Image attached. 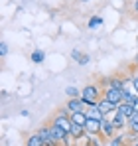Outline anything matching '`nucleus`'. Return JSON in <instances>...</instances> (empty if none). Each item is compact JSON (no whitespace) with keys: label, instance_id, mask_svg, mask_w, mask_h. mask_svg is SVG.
<instances>
[{"label":"nucleus","instance_id":"nucleus-1","mask_svg":"<svg viewBox=\"0 0 138 146\" xmlns=\"http://www.w3.org/2000/svg\"><path fill=\"white\" fill-rule=\"evenodd\" d=\"M101 97H103V89H101V85H99V83L85 85V87L81 89V99H83V103H85L87 107H93V105H97Z\"/></svg>","mask_w":138,"mask_h":146},{"label":"nucleus","instance_id":"nucleus-2","mask_svg":"<svg viewBox=\"0 0 138 146\" xmlns=\"http://www.w3.org/2000/svg\"><path fill=\"white\" fill-rule=\"evenodd\" d=\"M130 81H132V77L130 79H124L122 75H111V77L101 79V85L103 87H115V89H126V85Z\"/></svg>","mask_w":138,"mask_h":146},{"label":"nucleus","instance_id":"nucleus-3","mask_svg":"<svg viewBox=\"0 0 138 146\" xmlns=\"http://www.w3.org/2000/svg\"><path fill=\"white\" fill-rule=\"evenodd\" d=\"M116 132V126L113 124V119L111 117H105L103 121H101V136L105 138V140H109V138H113Z\"/></svg>","mask_w":138,"mask_h":146},{"label":"nucleus","instance_id":"nucleus-4","mask_svg":"<svg viewBox=\"0 0 138 146\" xmlns=\"http://www.w3.org/2000/svg\"><path fill=\"white\" fill-rule=\"evenodd\" d=\"M38 132H40V136L44 138L46 146H61V142H59V140L53 136V132H51L49 124H44V126H40V128H38Z\"/></svg>","mask_w":138,"mask_h":146},{"label":"nucleus","instance_id":"nucleus-5","mask_svg":"<svg viewBox=\"0 0 138 146\" xmlns=\"http://www.w3.org/2000/svg\"><path fill=\"white\" fill-rule=\"evenodd\" d=\"M103 97L109 99L111 103H115L116 107L122 103V89H115V87H103Z\"/></svg>","mask_w":138,"mask_h":146},{"label":"nucleus","instance_id":"nucleus-6","mask_svg":"<svg viewBox=\"0 0 138 146\" xmlns=\"http://www.w3.org/2000/svg\"><path fill=\"white\" fill-rule=\"evenodd\" d=\"M97 107L101 109V113H103L105 117H111V115H113V113L116 111V105H115V103H111L109 99H105V97H101V99H99Z\"/></svg>","mask_w":138,"mask_h":146},{"label":"nucleus","instance_id":"nucleus-7","mask_svg":"<svg viewBox=\"0 0 138 146\" xmlns=\"http://www.w3.org/2000/svg\"><path fill=\"white\" fill-rule=\"evenodd\" d=\"M65 107H67L71 113H77V111H87V105L83 103V99L81 97H73V99H67V103H65Z\"/></svg>","mask_w":138,"mask_h":146},{"label":"nucleus","instance_id":"nucleus-8","mask_svg":"<svg viewBox=\"0 0 138 146\" xmlns=\"http://www.w3.org/2000/svg\"><path fill=\"white\" fill-rule=\"evenodd\" d=\"M85 132L91 134V136H99V134H101V121H97V119H87V122H85Z\"/></svg>","mask_w":138,"mask_h":146},{"label":"nucleus","instance_id":"nucleus-9","mask_svg":"<svg viewBox=\"0 0 138 146\" xmlns=\"http://www.w3.org/2000/svg\"><path fill=\"white\" fill-rule=\"evenodd\" d=\"M111 119H113V124L116 126V130H118V132L126 130L128 119H124V117H122V115H118V113H113V115H111Z\"/></svg>","mask_w":138,"mask_h":146},{"label":"nucleus","instance_id":"nucleus-10","mask_svg":"<svg viewBox=\"0 0 138 146\" xmlns=\"http://www.w3.org/2000/svg\"><path fill=\"white\" fill-rule=\"evenodd\" d=\"M26 146H46V142H44V138L40 136V132L36 130V132H32V134L26 136Z\"/></svg>","mask_w":138,"mask_h":146},{"label":"nucleus","instance_id":"nucleus-11","mask_svg":"<svg viewBox=\"0 0 138 146\" xmlns=\"http://www.w3.org/2000/svg\"><path fill=\"white\" fill-rule=\"evenodd\" d=\"M71 59H73V61H77L79 65H87V63L91 61V57H89L87 53L79 51V49H73V51H71Z\"/></svg>","mask_w":138,"mask_h":146},{"label":"nucleus","instance_id":"nucleus-12","mask_svg":"<svg viewBox=\"0 0 138 146\" xmlns=\"http://www.w3.org/2000/svg\"><path fill=\"white\" fill-rule=\"evenodd\" d=\"M115 113H118V115H122L124 119H130L132 115H134V107L132 105H128V103H120L118 107H116Z\"/></svg>","mask_w":138,"mask_h":146},{"label":"nucleus","instance_id":"nucleus-13","mask_svg":"<svg viewBox=\"0 0 138 146\" xmlns=\"http://www.w3.org/2000/svg\"><path fill=\"white\" fill-rule=\"evenodd\" d=\"M47 124H49V128H51L53 136H55V138H57L59 142H61V140H63V138L67 136V130H65L63 126H59V124H53V122H47Z\"/></svg>","mask_w":138,"mask_h":146},{"label":"nucleus","instance_id":"nucleus-14","mask_svg":"<svg viewBox=\"0 0 138 146\" xmlns=\"http://www.w3.org/2000/svg\"><path fill=\"white\" fill-rule=\"evenodd\" d=\"M87 119H97V121H103L105 119V115L101 113V109L97 107V105H93V107H87Z\"/></svg>","mask_w":138,"mask_h":146},{"label":"nucleus","instance_id":"nucleus-15","mask_svg":"<svg viewBox=\"0 0 138 146\" xmlns=\"http://www.w3.org/2000/svg\"><path fill=\"white\" fill-rule=\"evenodd\" d=\"M71 122H73V124H81V126H85V122H87V113H85V111L71 113Z\"/></svg>","mask_w":138,"mask_h":146},{"label":"nucleus","instance_id":"nucleus-16","mask_svg":"<svg viewBox=\"0 0 138 146\" xmlns=\"http://www.w3.org/2000/svg\"><path fill=\"white\" fill-rule=\"evenodd\" d=\"M126 132L138 134V113H136V111H134V115L128 119V124H126Z\"/></svg>","mask_w":138,"mask_h":146},{"label":"nucleus","instance_id":"nucleus-17","mask_svg":"<svg viewBox=\"0 0 138 146\" xmlns=\"http://www.w3.org/2000/svg\"><path fill=\"white\" fill-rule=\"evenodd\" d=\"M30 59H32V63H44V61H46V51H42V49H34L32 55H30Z\"/></svg>","mask_w":138,"mask_h":146},{"label":"nucleus","instance_id":"nucleus-18","mask_svg":"<svg viewBox=\"0 0 138 146\" xmlns=\"http://www.w3.org/2000/svg\"><path fill=\"white\" fill-rule=\"evenodd\" d=\"M69 132H71V134H73V136H75L77 140H79V138H81V136L85 134V126H81V124H71Z\"/></svg>","mask_w":138,"mask_h":146},{"label":"nucleus","instance_id":"nucleus-19","mask_svg":"<svg viewBox=\"0 0 138 146\" xmlns=\"http://www.w3.org/2000/svg\"><path fill=\"white\" fill-rule=\"evenodd\" d=\"M109 142H111V146H124L126 142H124V134H115L113 138H109Z\"/></svg>","mask_w":138,"mask_h":146},{"label":"nucleus","instance_id":"nucleus-20","mask_svg":"<svg viewBox=\"0 0 138 146\" xmlns=\"http://www.w3.org/2000/svg\"><path fill=\"white\" fill-rule=\"evenodd\" d=\"M65 95H67L69 99L81 97V89H77V87H73V85H69V87H65Z\"/></svg>","mask_w":138,"mask_h":146},{"label":"nucleus","instance_id":"nucleus-21","mask_svg":"<svg viewBox=\"0 0 138 146\" xmlns=\"http://www.w3.org/2000/svg\"><path fill=\"white\" fill-rule=\"evenodd\" d=\"M61 146H77V138H75L71 132H67V136L61 140Z\"/></svg>","mask_w":138,"mask_h":146},{"label":"nucleus","instance_id":"nucleus-22","mask_svg":"<svg viewBox=\"0 0 138 146\" xmlns=\"http://www.w3.org/2000/svg\"><path fill=\"white\" fill-rule=\"evenodd\" d=\"M87 26L89 28H99V26H103V18L101 16H93V18H89V22H87Z\"/></svg>","mask_w":138,"mask_h":146},{"label":"nucleus","instance_id":"nucleus-23","mask_svg":"<svg viewBox=\"0 0 138 146\" xmlns=\"http://www.w3.org/2000/svg\"><path fill=\"white\" fill-rule=\"evenodd\" d=\"M0 55H2V57L8 55V44H6V42H0Z\"/></svg>","mask_w":138,"mask_h":146},{"label":"nucleus","instance_id":"nucleus-24","mask_svg":"<svg viewBox=\"0 0 138 146\" xmlns=\"http://www.w3.org/2000/svg\"><path fill=\"white\" fill-rule=\"evenodd\" d=\"M130 83H132V87H134V91L138 93V79H136V77H132V81H130Z\"/></svg>","mask_w":138,"mask_h":146},{"label":"nucleus","instance_id":"nucleus-25","mask_svg":"<svg viewBox=\"0 0 138 146\" xmlns=\"http://www.w3.org/2000/svg\"><path fill=\"white\" fill-rule=\"evenodd\" d=\"M132 10L138 14V0H134V2H132Z\"/></svg>","mask_w":138,"mask_h":146},{"label":"nucleus","instance_id":"nucleus-26","mask_svg":"<svg viewBox=\"0 0 138 146\" xmlns=\"http://www.w3.org/2000/svg\"><path fill=\"white\" fill-rule=\"evenodd\" d=\"M132 107H134V111L138 113V97H136V101H134V105H132Z\"/></svg>","mask_w":138,"mask_h":146},{"label":"nucleus","instance_id":"nucleus-27","mask_svg":"<svg viewBox=\"0 0 138 146\" xmlns=\"http://www.w3.org/2000/svg\"><path fill=\"white\" fill-rule=\"evenodd\" d=\"M134 65L138 67V53H136V57H134Z\"/></svg>","mask_w":138,"mask_h":146},{"label":"nucleus","instance_id":"nucleus-28","mask_svg":"<svg viewBox=\"0 0 138 146\" xmlns=\"http://www.w3.org/2000/svg\"><path fill=\"white\" fill-rule=\"evenodd\" d=\"M132 77H136V79H138V69H136V73H134V75H132Z\"/></svg>","mask_w":138,"mask_h":146},{"label":"nucleus","instance_id":"nucleus-29","mask_svg":"<svg viewBox=\"0 0 138 146\" xmlns=\"http://www.w3.org/2000/svg\"><path fill=\"white\" fill-rule=\"evenodd\" d=\"M128 146H138V140H136V142H134V144H128Z\"/></svg>","mask_w":138,"mask_h":146},{"label":"nucleus","instance_id":"nucleus-30","mask_svg":"<svg viewBox=\"0 0 138 146\" xmlns=\"http://www.w3.org/2000/svg\"><path fill=\"white\" fill-rule=\"evenodd\" d=\"M81 2H89V0H81Z\"/></svg>","mask_w":138,"mask_h":146},{"label":"nucleus","instance_id":"nucleus-31","mask_svg":"<svg viewBox=\"0 0 138 146\" xmlns=\"http://www.w3.org/2000/svg\"><path fill=\"white\" fill-rule=\"evenodd\" d=\"M124 146H128V144H124Z\"/></svg>","mask_w":138,"mask_h":146}]
</instances>
